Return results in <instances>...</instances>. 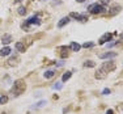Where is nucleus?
<instances>
[{"label":"nucleus","instance_id":"obj_1","mask_svg":"<svg viewBox=\"0 0 123 114\" xmlns=\"http://www.w3.org/2000/svg\"><path fill=\"white\" fill-rule=\"evenodd\" d=\"M25 89H26L25 81L20 79V80H16L13 83V87H12V89H11V93H12L14 97H17V96L22 95V93L25 92Z\"/></svg>","mask_w":123,"mask_h":114},{"label":"nucleus","instance_id":"obj_2","mask_svg":"<svg viewBox=\"0 0 123 114\" xmlns=\"http://www.w3.org/2000/svg\"><path fill=\"white\" fill-rule=\"evenodd\" d=\"M88 11H89L90 13H93V14H99V13H104L105 12V7L102 4H97V3H94V4L89 5Z\"/></svg>","mask_w":123,"mask_h":114},{"label":"nucleus","instance_id":"obj_3","mask_svg":"<svg viewBox=\"0 0 123 114\" xmlns=\"http://www.w3.org/2000/svg\"><path fill=\"white\" fill-rule=\"evenodd\" d=\"M117 68V64H115V62H113V60H110V62H106V63H104L101 66V71H104L105 74H109V72H111V71H114V70Z\"/></svg>","mask_w":123,"mask_h":114},{"label":"nucleus","instance_id":"obj_4","mask_svg":"<svg viewBox=\"0 0 123 114\" xmlns=\"http://www.w3.org/2000/svg\"><path fill=\"white\" fill-rule=\"evenodd\" d=\"M69 17H72V19L77 20V21H80V22H85V21H88V16H86L85 13L80 14V13H75V12H72L71 14H69Z\"/></svg>","mask_w":123,"mask_h":114},{"label":"nucleus","instance_id":"obj_5","mask_svg":"<svg viewBox=\"0 0 123 114\" xmlns=\"http://www.w3.org/2000/svg\"><path fill=\"white\" fill-rule=\"evenodd\" d=\"M26 22H28V25H30V26L31 25H41V20H39V17H38L37 14L36 16H31L30 19H28Z\"/></svg>","mask_w":123,"mask_h":114},{"label":"nucleus","instance_id":"obj_6","mask_svg":"<svg viewBox=\"0 0 123 114\" xmlns=\"http://www.w3.org/2000/svg\"><path fill=\"white\" fill-rule=\"evenodd\" d=\"M101 59H110V58H115L117 57V52L114 51H109V52H102V54L98 55Z\"/></svg>","mask_w":123,"mask_h":114},{"label":"nucleus","instance_id":"obj_7","mask_svg":"<svg viewBox=\"0 0 123 114\" xmlns=\"http://www.w3.org/2000/svg\"><path fill=\"white\" fill-rule=\"evenodd\" d=\"M111 37H113V34H111V33H105L104 36L99 38L98 43H99V45H104L105 42H107V41H110V39H111Z\"/></svg>","mask_w":123,"mask_h":114},{"label":"nucleus","instance_id":"obj_8","mask_svg":"<svg viewBox=\"0 0 123 114\" xmlns=\"http://www.w3.org/2000/svg\"><path fill=\"white\" fill-rule=\"evenodd\" d=\"M1 42L4 43V45L11 43V42H12V36H11V34H4V36L1 37Z\"/></svg>","mask_w":123,"mask_h":114},{"label":"nucleus","instance_id":"obj_9","mask_svg":"<svg viewBox=\"0 0 123 114\" xmlns=\"http://www.w3.org/2000/svg\"><path fill=\"white\" fill-rule=\"evenodd\" d=\"M121 9H122V7H121V5H114V7L110 9L109 14H110V16H114V14H117V13H118Z\"/></svg>","mask_w":123,"mask_h":114},{"label":"nucleus","instance_id":"obj_10","mask_svg":"<svg viewBox=\"0 0 123 114\" xmlns=\"http://www.w3.org/2000/svg\"><path fill=\"white\" fill-rule=\"evenodd\" d=\"M68 22H69V17H67V16H66V17H63V19H62L59 22H58V28H63V26H64V25H67Z\"/></svg>","mask_w":123,"mask_h":114},{"label":"nucleus","instance_id":"obj_11","mask_svg":"<svg viewBox=\"0 0 123 114\" xmlns=\"http://www.w3.org/2000/svg\"><path fill=\"white\" fill-rule=\"evenodd\" d=\"M16 49H17L20 52H25L26 46L24 45V42H16Z\"/></svg>","mask_w":123,"mask_h":114},{"label":"nucleus","instance_id":"obj_12","mask_svg":"<svg viewBox=\"0 0 123 114\" xmlns=\"http://www.w3.org/2000/svg\"><path fill=\"white\" fill-rule=\"evenodd\" d=\"M12 51L11 50V47H8V46H5V47H3L1 50H0V57H7L9 52Z\"/></svg>","mask_w":123,"mask_h":114},{"label":"nucleus","instance_id":"obj_13","mask_svg":"<svg viewBox=\"0 0 123 114\" xmlns=\"http://www.w3.org/2000/svg\"><path fill=\"white\" fill-rule=\"evenodd\" d=\"M7 63H8V66H16V64L18 63V57H17V55H14V57L11 58Z\"/></svg>","mask_w":123,"mask_h":114},{"label":"nucleus","instance_id":"obj_14","mask_svg":"<svg viewBox=\"0 0 123 114\" xmlns=\"http://www.w3.org/2000/svg\"><path fill=\"white\" fill-rule=\"evenodd\" d=\"M43 76H45V79H51L55 76V71H52V70H49V71H46L45 74H43Z\"/></svg>","mask_w":123,"mask_h":114},{"label":"nucleus","instance_id":"obj_15","mask_svg":"<svg viewBox=\"0 0 123 114\" xmlns=\"http://www.w3.org/2000/svg\"><path fill=\"white\" fill-rule=\"evenodd\" d=\"M69 49H71L72 51H79V50L81 49V46L79 45L77 42H72V43H71V46H69Z\"/></svg>","mask_w":123,"mask_h":114},{"label":"nucleus","instance_id":"obj_16","mask_svg":"<svg viewBox=\"0 0 123 114\" xmlns=\"http://www.w3.org/2000/svg\"><path fill=\"white\" fill-rule=\"evenodd\" d=\"M58 50L62 51V58H66L67 55H68V47H64V46H62V47H59Z\"/></svg>","mask_w":123,"mask_h":114},{"label":"nucleus","instance_id":"obj_17","mask_svg":"<svg viewBox=\"0 0 123 114\" xmlns=\"http://www.w3.org/2000/svg\"><path fill=\"white\" fill-rule=\"evenodd\" d=\"M71 76H72V72L68 71V72H66V74L62 76V80H63V81H67V80H69V77H71Z\"/></svg>","mask_w":123,"mask_h":114},{"label":"nucleus","instance_id":"obj_18","mask_svg":"<svg viewBox=\"0 0 123 114\" xmlns=\"http://www.w3.org/2000/svg\"><path fill=\"white\" fill-rule=\"evenodd\" d=\"M7 102H8V97H7V96H4V95H1V96H0V105L7 104Z\"/></svg>","mask_w":123,"mask_h":114},{"label":"nucleus","instance_id":"obj_19","mask_svg":"<svg viewBox=\"0 0 123 114\" xmlns=\"http://www.w3.org/2000/svg\"><path fill=\"white\" fill-rule=\"evenodd\" d=\"M93 46H94V42H85L83 45V47L84 49H90V47H93Z\"/></svg>","mask_w":123,"mask_h":114},{"label":"nucleus","instance_id":"obj_20","mask_svg":"<svg viewBox=\"0 0 123 114\" xmlns=\"http://www.w3.org/2000/svg\"><path fill=\"white\" fill-rule=\"evenodd\" d=\"M94 66H96V63L92 62V60H86V62L84 63V67H94Z\"/></svg>","mask_w":123,"mask_h":114},{"label":"nucleus","instance_id":"obj_21","mask_svg":"<svg viewBox=\"0 0 123 114\" xmlns=\"http://www.w3.org/2000/svg\"><path fill=\"white\" fill-rule=\"evenodd\" d=\"M18 14L25 16V14H26V8H25V7H20V8H18Z\"/></svg>","mask_w":123,"mask_h":114},{"label":"nucleus","instance_id":"obj_22","mask_svg":"<svg viewBox=\"0 0 123 114\" xmlns=\"http://www.w3.org/2000/svg\"><path fill=\"white\" fill-rule=\"evenodd\" d=\"M43 105H46V101H45V100L37 102V104H36V108H41V106H43Z\"/></svg>","mask_w":123,"mask_h":114},{"label":"nucleus","instance_id":"obj_23","mask_svg":"<svg viewBox=\"0 0 123 114\" xmlns=\"http://www.w3.org/2000/svg\"><path fill=\"white\" fill-rule=\"evenodd\" d=\"M62 87H63V85H62V83H56L54 85V89H62Z\"/></svg>","mask_w":123,"mask_h":114},{"label":"nucleus","instance_id":"obj_24","mask_svg":"<svg viewBox=\"0 0 123 114\" xmlns=\"http://www.w3.org/2000/svg\"><path fill=\"white\" fill-rule=\"evenodd\" d=\"M102 95H105V96H107V95H110V89H104V92H102Z\"/></svg>","mask_w":123,"mask_h":114},{"label":"nucleus","instance_id":"obj_25","mask_svg":"<svg viewBox=\"0 0 123 114\" xmlns=\"http://www.w3.org/2000/svg\"><path fill=\"white\" fill-rule=\"evenodd\" d=\"M110 3V0H101V4L102 5H106V4H109Z\"/></svg>","mask_w":123,"mask_h":114},{"label":"nucleus","instance_id":"obj_26","mask_svg":"<svg viewBox=\"0 0 123 114\" xmlns=\"http://www.w3.org/2000/svg\"><path fill=\"white\" fill-rule=\"evenodd\" d=\"M115 45H118V42H111L107 45V47H113V46H115Z\"/></svg>","mask_w":123,"mask_h":114},{"label":"nucleus","instance_id":"obj_27","mask_svg":"<svg viewBox=\"0 0 123 114\" xmlns=\"http://www.w3.org/2000/svg\"><path fill=\"white\" fill-rule=\"evenodd\" d=\"M106 114H114V112H113V110H111V109H109V110H107V112H106Z\"/></svg>","mask_w":123,"mask_h":114},{"label":"nucleus","instance_id":"obj_28","mask_svg":"<svg viewBox=\"0 0 123 114\" xmlns=\"http://www.w3.org/2000/svg\"><path fill=\"white\" fill-rule=\"evenodd\" d=\"M63 64H64V62H59V63L56 64V66H58V67H62V66H63Z\"/></svg>","mask_w":123,"mask_h":114},{"label":"nucleus","instance_id":"obj_29","mask_svg":"<svg viewBox=\"0 0 123 114\" xmlns=\"http://www.w3.org/2000/svg\"><path fill=\"white\" fill-rule=\"evenodd\" d=\"M119 37H121V39H123V33H121V36H119Z\"/></svg>","mask_w":123,"mask_h":114},{"label":"nucleus","instance_id":"obj_30","mask_svg":"<svg viewBox=\"0 0 123 114\" xmlns=\"http://www.w3.org/2000/svg\"><path fill=\"white\" fill-rule=\"evenodd\" d=\"M76 1H79V3H83V1H84V0H76Z\"/></svg>","mask_w":123,"mask_h":114},{"label":"nucleus","instance_id":"obj_31","mask_svg":"<svg viewBox=\"0 0 123 114\" xmlns=\"http://www.w3.org/2000/svg\"><path fill=\"white\" fill-rule=\"evenodd\" d=\"M14 1H16V3H20V1H22V0H14Z\"/></svg>","mask_w":123,"mask_h":114}]
</instances>
